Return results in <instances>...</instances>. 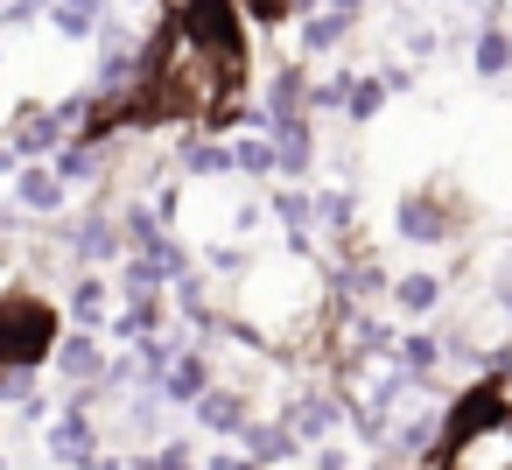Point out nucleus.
<instances>
[{
    "mask_svg": "<svg viewBox=\"0 0 512 470\" xmlns=\"http://www.w3.org/2000/svg\"><path fill=\"white\" fill-rule=\"evenodd\" d=\"M50 309L43 302H0V358H43L50 351Z\"/></svg>",
    "mask_w": 512,
    "mask_h": 470,
    "instance_id": "nucleus-1",
    "label": "nucleus"
},
{
    "mask_svg": "<svg viewBox=\"0 0 512 470\" xmlns=\"http://www.w3.org/2000/svg\"><path fill=\"white\" fill-rule=\"evenodd\" d=\"M190 36L218 50L225 71H239V29H232V0H190Z\"/></svg>",
    "mask_w": 512,
    "mask_h": 470,
    "instance_id": "nucleus-2",
    "label": "nucleus"
},
{
    "mask_svg": "<svg viewBox=\"0 0 512 470\" xmlns=\"http://www.w3.org/2000/svg\"><path fill=\"white\" fill-rule=\"evenodd\" d=\"M204 421H218V428H239V400H225V393H218V400H204Z\"/></svg>",
    "mask_w": 512,
    "mask_h": 470,
    "instance_id": "nucleus-3",
    "label": "nucleus"
},
{
    "mask_svg": "<svg viewBox=\"0 0 512 470\" xmlns=\"http://www.w3.org/2000/svg\"><path fill=\"white\" fill-rule=\"evenodd\" d=\"M57 22H64V29H92V0H64Z\"/></svg>",
    "mask_w": 512,
    "mask_h": 470,
    "instance_id": "nucleus-4",
    "label": "nucleus"
},
{
    "mask_svg": "<svg viewBox=\"0 0 512 470\" xmlns=\"http://www.w3.org/2000/svg\"><path fill=\"white\" fill-rule=\"evenodd\" d=\"M400 302H407V309H428V302H435V281H407Z\"/></svg>",
    "mask_w": 512,
    "mask_h": 470,
    "instance_id": "nucleus-5",
    "label": "nucleus"
},
{
    "mask_svg": "<svg viewBox=\"0 0 512 470\" xmlns=\"http://www.w3.org/2000/svg\"><path fill=\"white\" fill-rule=\"evenodd\" d=\"M29 204H57V183L50 176H29Z\"/></svg>",
    "mask_w": 512,
    "mask_h": 470,
    "instance_id": "nucleus-6",
    "label": "nucleus"
}]
</instances>
